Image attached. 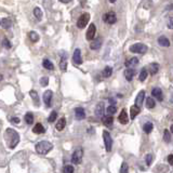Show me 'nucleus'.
<instances>
[{
    "mask_svg": "<svg viewBox=\"0 0 173 173\" xmlns=\"http://www.w3.org/2000/svg\"><path fill=\"white\" fill-rule=\"evenodd\" d=\"M4 136H6V142L10 148H14L19 142V134L15 130L8 128L4 132Z\"/></svg>",
    "mask_w": 173,
    "mask_h": 173,
    "instance_id": "1",
    "label": "nucleus"
},
{
    "mask_svg": "<svg viewBox=\"0 0 173 173\" xmlns=\"http://www.w3.org/2000/svg\"><path fill=\"white\" fill-rule=\"evenodd\" d=\"M36 151L40 155H47L51 149L53 148V145L47 141H41L36 144Z\"/></svg>",
    "mask_w": 173,
    "mask_h": 173,
    "instance_id": "2",
    "label": "nucleus"
},
{
    "mask_svg": "<svg viewBox=\"0 0 173 173\" xmlns=\"http://www.w3.org/2000/svg\"><path fill=\"white\" fill-rule=\"evenodd\" d=\"M147 50H148L147 46L143 43H134L130 47V51L132 53H137V54H144L147 52Z\"/></svg>",
    "mask_w": 173,
    "mask_h": 173,
    "instance_id": "3",
    "label": "nucleus"
},
{
    "mask_svg": "<svg viewBox=\"0 0 173 173\" xmlns=\"http://www.w3.org/2000/svg\"><path fill=\"white\" fill-rule=\"evenodd\" d=\"M103 140H104L105 147H106V151H112V147H113V139L110 136L109 132L108 131H103Z\"/></svg>",
    "mask_w": 173,
    "mask_h": 173,
    "instance_id": "4",
    "label": "nucleus"
},
{
    "mask_svg": "<svg viewBox=\"0 0 173 173\" xmlns=\"http://www.w3.org/2000/svg\"><path fill=\"white\" fill-rule=\"evenodd\" d=\"M82 157H83V149L81 147L77 148L76 151H74V154L72 156V162L75 163V165H79L81 160H82Z\"/></svg>",
    "mask_w": 173,
    "mask_h": 173,
    "instance_id": "5",
    "label": "nucleus"
},
{
    "mask_svg": "<svg viewBox=\"0 0 173 173\" xmlns=\"http://www.w3.org/2000/svg\"><path fill=\"white\" fill-rule=\"evenodd\" d=\"M103 19H104L105 23H107V24H115L117 22V17H116V13L113 11H109L107 13L104 14V16H103Z\"/></svg>",
    "mask_w": 173,
    "mask_h": 173,
    "instance_id": "6",
    "label": "nucleus"
},
{
    "mask_svg": "<svg viewBox=\"0 0 173 173\" xmlns=\"http://www.w3.org/2000/svg\"><path fill=\"white\" fill-rule=\"evenodd\" d=\"M89 21H90V14H89V13H83L82 15L78 19L77 26L79 28H85V25L89 23Z\"/></svg>",
    "mask_w": 173,
    "mask_h": 173,
    "instance_id": "7",
    "label": "nucleus"
},
{
    "mask_svg": "<svg viewBox=\"0 0 173 173\" xmlns=\"http://www.w3.org/2000/svg\"><path fill=\"white\" fill-rule=\"evenodd\" d=\"M95 33H96V26L94 23H92V24H90V26H89L85 37H87L88 40H93L94 36H95Z\"/></svg>",
    "mask_w": 173,
    "mask_h": 173,
    "instance_id": "8",
    "label": "nucleus"
},
{
    "mask_svg": "<svg viewBox=\"0 0 173 173\" xmlns=\"http://www.w3.org/2000/svg\"><path fill=\"white\" fill-rule=\"evenodd\" d=\"M52 97H53V93H52V91L51 90H48L44 92L43 94V101L44 103H46V105H47L48 107H50L51 106V101H52Z\"/></svg>",
    "mask_w": 173,
    "mask_h": 173,
    "instance_id": "9",
    "label": "nucleus"
},
{
    "mask_svg": "<svg viewBox=\"0 0 173 173\" xmlns=\"http://www.w3.org/2000/svg\"><path fill=\"white\" fill-rule=\"evenodd\" d=\"M118 120L121 124H127L128 122H129V117H128L127 110L124 109V108L120 112V115L118 116Z\"/></svg>",
    "mask_w": 173,
    "mask_h": 173,
    "instance_id": "10",
    "label": "nucleus"
},
{
    "mask_svg": "<svg viewBox=\"0 0 173 173\" xmlns=\"http://www.w3.org/2000/svg\"><path fill=\"white\" fill-rule=\"evenodd\" d=\"M73 60H74V63L77 64V65H80L82 63V58H81V51L80 49H76L74 52V55H73Z\"/></svg>",
    "mask_w": 173,
    "mask_h": 173,
    "instance_id": "11",
    "label": "nucleus"
},
{
    "mask_svg": "<svg viewBox=\"0 0 173 173\" xmlns=\"http://www.w3.org/2000/svg\"><path fill=\"white\" fill-rule=\"evenodd\" d=\"M144 99H145V91L142 90V91L139 92V94H137V96H136V99H135V105L140 107L141 105L143 104Z\"/></svg>",
    "mask_w": 173,
    "mask_h": 173,
    "instance_id": "12",
    "label": "nucleus"
},
{
    "mask_svg": "<svg viewBox=\"0 0 173 173\" xmlns=\"http://www.w3.org/2000/svg\"><path fill=\"white\" fill-rule=\"evenodd\" d=\"M75 115H76V118L78 120H82L85 118V112L82 107H78L75 109Z\"/></svg>",
    "mask_w": 173,
    "mask_h": 173,
    "instance_id": "13",
    "label": "nucleus"
},
{
    "mask_svg": "<svg viewBox=\"0 0 173 173\" xmlns=\"http://www.w3.org/2000/svg\"><path fill=\"white\" fill-rule=\"evenodd\" d=\"M140 112H141V109L139 106H136V105L131 106V107H130V117H131V120H133V119L140 114Z\"/></svg>",
    "mask_w": 173,
    "mask_h": 173,
    "instance_id": "14",
    "label": "nucleus"
},
{
    "mask_svg": "<svg viewBox=\"0 0 173 173\" xmlns=\"http://www.w3.org/2000/svg\"><path fill=\"white\" fill-rule=\"evenodd\" d=\"M151 95L154 96L155 99H157L158 101H162L163 97H162V92H161V89L159 88H154L153 91H151Z\"/></svg>",
    "mask_w": 173,
    "mask_h": 173,
    "instance_id": "15",
    "label": "nucleus"
},
{
    "mask_svg": "<svg viewBox=\"0 0 173 173\" xmlns=\"http://www.w3.org/2000/svg\"><path fill=\"white\" fill-rule=\"evenodd\" d=\"M137 64H139V58H130V60L126 61L124 65H126V67H128V68L132 69V67L136 66Z\"/></svg>",
    "mask_w": 173,
    "mask_h": 173,
    "instance_id": "16",
    "label": "nucleus"
},
{
    "mask_svg": "<svg viewBox=\"0 0 173 173\" xmlns=\"http://www.w3.org/2000/svg\"><path fill=\"white\" fill-rule=\"evenodd\" d=\"M101 46H102V38H96V39H94L93 41L91 42V44H90V48L92 50H99L100 48H101Z\"/></svg>",
    "mask_w": 173,
    "mask_h": 173,
    "instance_id": "17",
    "label": "nucleus"
},
{
    "mask_svg": "<svg viewBox=\"0 0 173 173\" xmlns=\"http://www.w3.org/2000/svg\"><path fill=\"white\" fill-rule=\"evenodd\" d=\"M134 75H135L134 69L128 68L124 70V77H126V79L128 80V81H131V80L133 79V77H134Z\"/></svg>",
    "mask_w": 173,
    "mask_h": 173,
    "instance_id": "18",
    "label": "nucleus"
},
{
    "mask_svg": "<svg viewBox=\"0 0 173 173\" xmlns=\"http://www.w3.org/2000/svg\"><path fill=\"white\" fill-rule=\"evenodd\" d=\"M103 114H104V103H99L95 107V115L102 117Z\"/></svg>",
    "mask_w": 173,
    "mask_h": 173,
    "instance_id": "19",
    "label": "nucleus"
},
{
    "mask_svg": "<svg viewBox=\"0 0 173 173\" xmlns=\"http://www.w3.org/2000/svg\"><path fill=\"white\" fill-rule=\"evenodd\" d=\"M44 131H46V130H44V127L42 126L41 124H36L33 129V132L36 133V134H41V133H44Z\"/></svg>",
    "mask_w": 173,
    "mask_h": 173,
    "instance_id": "20",
    "label": "nucleus"
},
{
    "mask_svg": "<svg viewBox=\"0 0 173 173\" xmlns=\"http://www.w3.org/2000/svg\"><path fill=\"white\" fill-rule=\"evenodd\" d=\"M65 126H66V119L63 117V118H60V120L56 122V126H55V128H56V130H58V131H62V130H64Z\"/></svg>",
    "mask_w": 173,
    "mask_h": 173,
    "instance_id": "21",
    "label": "nucleus"
},
{
    "mask_svg": "<svg viewBox=\"0 0 173 173\" xmlns=\"http://www.w3.org/2000/svg\"><path fill=\"white\" fill-rule=\"evenodd\" d=\"M158 43H159L161 47H169V46H170L169 39L165 36H160L159 38H158Z\"/></svg>",
    "mask_w": 173,
    "mask_h": 173,
    "instance_id": "22",
    "label": "nucleus"
},
{
    "mask_svg": "<svg viewBox=\"0 0 173 173\" xmlns=\"http://www.w3.org/2000/svg\"><path fill=\"white\" fill-rule=\"evenodd\" d=\"M102 121H103V124L106 127H112L114 124V118L112 116H105V117H103Z\"/></svg>",
    "mask_w": 173,
    "mask_h": 173,
    "instance_id": "23",
    "label": "nucleus"
},
{
    "mask_svg": "<svg viewBox=\"0 0 173 173\" xmlns=\"http://www.w3.org/2000/svg\"><path fill=\"white\" fill-rule=\"evenodd\" d=\"M34 16L36 17L38 21H41L42 19V16H43V14H42V11L41 9L39 8V7H36V8L34 9Z\"/></svg>",
    "mask_w": 173,
    "mask_h": 173,
    "instance_id": "24",
    "label": "nucleus"
},
{
    "mask_svg": "<svg viewBox=\"0 0 173 173\" xmlns=\"http://www.w3.org/2000/svg\"><path fill=\"white\" fill-rule=\"evenodd\" d=\"M42 65H43L44 68L48 69V70H53V69H54V65H53L48 58H44V60L42 61Z\"/></svg>",
    "mask_w": 173,
    "mask_h": 173,
    "instance_id": "25",
    "label": "nucleus"
},
{
    "mask_svg": "<svg viewBox=\"0 0 173 173\" xmlns=\"http://www.w3.org/2000/svg\"><path fill=\"white\" fill-rule=\"evenodd\" d=\"M60 68L63 70V72H65L66 68H67V60H66V55L63 54V56H62V58L60 60Z\"/></svg>",
    "mask_w": 173,
    "mask_h": 173,
    "instance_id": "26",
    "label": "nucleus"
},
{
    "mask_svg": "<svg viewBox=\"0 0 173 173\" xmlns=\"http://www.w3.org/2000/svg\"><path fill=\"white\" fill-rule=\"evenodd\" d=\"M29 94H30V96H31V99H33L35 105H36V106H39V102H40V100H39V96H38V94H37L36 91L31 90L29 92Z\"/></svg>",
    "mask_w": 173,
    "mask_h": 173,
    "instance_id": "27",
    "label": "nucleus"
},
{
    "mask_svg": "<svg viewBox=\"0 0 173 173\" xmlns=\"http://www.w3.org/2000/svg\"><path fill=\"white\" fill-rule=\"evenodd\" d=\"M1 26H2L3 28H6V29H8V28H10L12 26V22L10 21L9 19H1Z\"/></svg>",
    "mask_w": 173,
    "mask_h": 173,
    "instance_id": "28",
    "label": "nucleus"
},
{
    "mask_svg": "<svg viewBox=\"0 0 173 173\" xmlns=\"http://www.w3.org/2000/svg\"><path fill=\"white\" fill-rule=\"evenodd\" d=\"M151 75H153L154 76L155 74H157L158 73V70H159V64L158 63H151Z\"/></svg>",
    "mask_w": 173,
    "mask_h": 173,
    "instance_id": "29",
    "label": "nucleus"
},
{
    "mask_svg": "<svg viewBox=\"0 0 173 173\" xmlns=\"http://www.w3.org/2000/svg\"><path fill=\"white\" fill-rule=\"evenodd\" d=\"M112 74H113V68L110 66H106L104 68V70H103V76L105 78H108L112 76Z\"/></svg>",
    "mask_w": 173,
    "mask_h": 173,
    "instance_id": "30",
    "label": "nucleus"
},
{
    "mask_svg": "<svg viewBox=\"0 0 173 173\" xmlns=\"http://www.w3.org/2000/svg\"><path fill=\"white\" fill-rule=\"evenodd\" d=\"M155 105H156V103H155L154 99L153 97H147L146 99V107L147 108H154L155 107Z\"/></svg>",
    "mask_w": 173,
    "mask_h": 173,
    "instance_id": "31",
    "label": "nucleus"
},
{
    "mask_svg": "<svg viewBox=\"0 0 173 173\" xmlns=\"http://www.w3.org/2000/svg\"><path fill=\"white\" fill-rule=\"evenodd\" d=\"M153 129H154V127H153L151 122H147V124H145L143 127V130L145 133H151V132L153 131Z\"/></svg>",
    "mask_w": 173,
    "mask_h": 173,
    "instance_id": "32",
    "label": "nucleus"
},
{
    "mask_svg": "<svg viewBox=\"0 0 173 173\" xmlns=\"http://www.w3.org/2000/svg\"><path fill=\"white\" fill-rule=\"evenodd\" d=\"M25 121L27 124H31L34 122V115L31 113H27L25 115Z\"/></svg>",
    "mask_w": 173,
    "mask_h": 173,
    "instance_id": "33",
    "label": "nucleus"
},
{
    "mask_svg": "<svg viewBox=\"0 0 173 173\" xmlns=\"http://www.w3.org/2000/svg\"><path fill=\"white\" fill-rule=\"evenodd\" d=\"M29 38L33 42H37L39 40V35L36 31H30L29 33Z\"/></svg>",
    "mask_w": 173,
    "mask_h": 173,
    "instance_id": "34",
    "label": "nucleus"
},
{
    "mask_svg": "<svg viewBox=\"0 0 173 173\" xmlns=\"http://www.w3.org/2000/svg\"><path fill=\"white\" fill-rule=\"evenodd\" d=\"M147 76H148V73H147L146 68H143L140 73V80L141 81H145L146 78H147Z\"/></svg>",
    "mask_w": 173,
    "mask_h": 173,
    "instance_id": "35",
    "label": "nucleus"
},
{
    "mask_svg": "<svg viewBox=\"0 0 173 173\" xmlns=\"http://www.w3.org/2000/svg\"><path fill=\"white\" fill-rule=\"evenodd\" d=\"M163 141L166 143H170L171 142V134L169 130H165V133H163Z\"/></svg>",
    "mask_w": 173,
    "mask_h": 173,
    "instance_id": "36",
    "label": "nucleus"
},
{
    "mask_svg": "<svg viewBox=\"0 0 173 173\" xmlns=\"http://www.w3.org/2000/svg\"><path fill=\"white\" fill-rule=\"evenodd\" d=\"M116 112H117V108H116V106H113V105H110V106H108L107 109H106V113H107V116H112V115H114V114H116Z\"/></svg>",
    "mask_w": 173,
    "mask_h": 173,
    "instance_id": "37",
    "label": "nucleus"
},
{
    "mask_svg": "<svg viewBox=\"0 0 173 173\" xmlns=\"http://www.w3.org/2000/svg\"><path fill=\"white\" fill-rule=\"evenodd\" d=\"M56 118H58V113H56V112H51L48 121H49L50 124H52V122H54V121L56 120Z\"/></svg>",
    "mask_w": 173,
    "mask_h": 173,
    "instance_id": "38",
    "label": "nucleus"
},
{
    "mask_svg": "<svg viewBox=\"0 0 173 173\" xmlns=\"http://www.w3.org/2000/svg\"><path fill=\"white\" fill-rule=\"evenodd\" d=\"M119 173H129V166H128L127 162H122Z\"/></svg>",
    "mask_w": 173,
    "mask_h": 173,
    "instance_id": "39",
    "label": "nucleus"
},
{
    "mask_svg": "<svg viewBox=\"0 0 173 173\" xmlns=\"http://www.w3.org/2000/svg\"><path fill=\"white\" fill-rule=\"evenodd\" d=\"M63 173H74V167L70 165H67L63 168Z\"/></svg>",
    "mask_w": 173,
    "mask_h": 173,
    "instance_id": "40",
    "label": "nucleus"
},
{
    "mask_svg": "<svg viewBox=\"0 0 173 173\" xmlns=\"http://www.w3.org/2000/svg\"><path fill=\"white\" fill-rule=\"evenodd\" d=\"M48 83H49V78L48 77H42L41 79H40V85H41L42 87H47Z\"/></svg>",
    "mask_w": 173,
    "mask_h": 173,
    "instance_id": "41",
    "label": "nucleus"
},
{
    "mask_svg": "<svg viewBox=\"0 0 173 173\" xmlns=\"http://www.w3.org/2000/svg\"><path fill=\"white\" fill-rule=\"evenodd\" d=\"M151 161H153V155H151V154L146 155V165L151 166Z\"/></svg>",
    "mask_w": 173,
    "mask_h": 173,
    "instance_id": "42",
    "label": "nucleus"
},
{
    "mask_svg": "<svg viewBox=\"0 0 173 173\" xmlns=\"http://www.w3.org/2000/svg\"><path fill=\"white\" fill-rule=\"evenodd\" d=\"M2 44H3V47L6 48V49H10V48H11V43H10V41H9L8 39H3Z\"/></svg>",
    "mask_w": 173,
    "mask_h": 173,
    "instance_id": "43",
    "label": "nucleus"
},
{
    "mask_svg": "<svg viewBox=\"0 0 173 173\" xmlns=\"http://www.w3.org/2000/svg\"><path fill=\"white\" fill-rule=\"evenodd\" d=\"M168 27L170 28V29H173V17H171L169 19V24H168Z\"/></svg>",
    "mask_w": 173,
    "mask_h": 173,
    "instance_id": "44",
    "label": "nucleus"
},
{
    "mask_svg": "<svg viewBox=\"0 0 173 173\" xmlns=\"http://www.w3.org/2000/svg\"><path fill=\"white\" fill-rule=\"evenodd\" d=\"M168 162H169L170 165H173V155H169V156H168Z\"/></svg>",
    "mask_w": 173,
    "mask_h": 173,
    "instance_id": "45",
    "label": "nucleus"
},
{
    "mask_svg": "<svg viewBox=\"0 0 173 173\" xmlns=\"http://www.w3.org/2000/svg\"><path fill=\"white\" fill-rule=\"evenodd\" d=\"M12 122H13V124H19V119L17 118V117H16V118H15V117H13V118H12Z\"/></svg>",
    "mask_w": 173,
    "mask_h": 173,
    "instance_id": "46",
    "label": "nucleus"
},
{
    "mask_svg": "<svg viewBox=\"0 0 173 173\" xmlns=\"http://www.w3.org/2000/svg\"><path fill=\"white\" fill-rule=\"evenodd\" d=\"M109 102H110V104L113 105V106H115V105H114V104H115V100H114V99H109Z\"/></svg>",
    "mask_w": 173,
    "mask_h": 173,
    "instance_id": "47",
    "label": "nucleus"
},
{
    "mask_svg": "<svg viewBox=\"0 0 173 173\" xmlns=\"http://www.w3.org/2000/svg\"><path fill=\"white\" fill-rule=\"evenodd\" d=\"M170 130H171V132H172V133H173V124H172V126H171V128H170Z\"/></svg>",
    "mask_w": 173,
    "mask_h": 173,
    "instance_id": "48",
    "label": "nucleus"
},
{
    "mask_svg": "<svg viewBox=\"0 0 173 173\" xmlns=\"http://www.w3.org/2000/svg\"><path fill=\"white\" fill-rule=\"evenodd\" d=\"M170 102H171V103H173V97H171V100H170Z\"/></svg>",
    "mask_w": 173,
    "mask_h": 173,
    "instance_id": "49",
    "label": "nucleus"
},
{
    "mask_svg": "<svg viewBox=\"0 0 173 173\" xmlns=\"http://www.w3.org/2000/svg\"><path fill=\"white\" fill-rule=\"evenodd\" d=\"M172 8H173V7H172Z\"/></svg>",
    "mask_w": 173,
    "mask_h": 173,
    "instance_id": "50",
    "label": "nucleus"
}]
</instances>
